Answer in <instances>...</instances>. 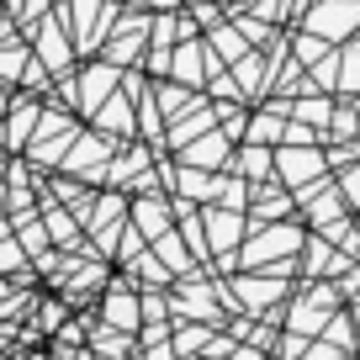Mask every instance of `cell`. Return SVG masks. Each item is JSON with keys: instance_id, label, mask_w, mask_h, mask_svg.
<instances>
[{"instance_id": "cell-1", "label": "cell", "mask_w": 360, "mask_h": 360, "mask_svg": "<svg viewBox=\"0 0 360 360\" xmlns=\"http://www.w3.org/2000/svg\"><path fill=\"white\" fill-rule=\"evenodd\" d=\"M355 22H360V6H355V0H318L313 16H307V27H313L318 37H345Z\"/></svg>"}, {"instance_id": "cell-2", "label": "cell", "mask_w": 360, "mask_h": 360, "mask_svg": "<svg viewBox=\"0 0 360 360\" xmlns=\"http://www.w3.org/2000/svg\"><path fill=\"white\" fill-rule=\"evenodd\" d=\"M276 169H281L286 186H307V180L323 175V154H318V148H281V154H276Z\"/></svg>"}, {"instance_id": "cell-3", "label": "cell", "mask_w": 360, "mask_h": 360, "mask_svg": "<svg viewBox=\"0 0 360 360\" xmlns=\"http://www.w3.org/2000/svg\"><path fill=\"white\" fill-rule=\"evenodd\" d=\"M302 244H307V238L297 233V228H270L259 244H249V249H244V265H265L270 255H297Z\"/></svg>"}, {"instance_id": "cell-4", "label": "cell", "mask_w": 360, "mask_h": 360, "mask_svg": "<svg viewBox=\"0 0 360 360\" xmlns=\"http://www.w3.org/2000/svg\"><path fill=\"white\" fill-rule=\"evenodd\" d=\"M223 154H228V133H207L202 138V143H191V148H186V165H202V169H217V165H223Z\"/></svg>"}, {"instance_id": "cell-5", "label": "cell", "mask_w": 360, "mask_h": 360, "mask_svg": "<svg viewBox=\"0 0 360 360\" xmlns=\"http://www.w3.org/2000/svg\"><path fill=\"white\" fill-rule=\"evenodd\" d=\"M133 212H138V228H143L148 238H165L169 233V207L165 202H138Z\"/></svg>"}, {"instance_id": "cell-6", "label": "cell", "mask_w": 360, "mask_h": 360, "mask_svg": "<svg viewBox=\"0 0 360 360\" xmlns=\"http://www.w3.org/2000/svg\"><path fill=\"white\" fill-rule=\"evenodd\" d=\"M207 228H212L217 249H233V238L244 233V217L238 212H207Z\"/></svg>"}, {"instance_id": "cell-7", "label": "cell", "mask_w": 360, "mask_h": 360, "mask_svg": "<svg viewBox=\"0 0 360 360\" xmlns=\"http://www.w3.org/2000/svg\"><path fill=\"white\" fill-rule=\"evenodd\" d=\"M180 191H186V196H217V191H223V180L207 175V169H191V165H186V169H180Z\"/></svg>"}, {"instance_id": "cell-8", "label": "cell", "mask_w": 360, "mask_h": 360, "mask_svg": "<svg viewBox=\"0 0 360 360\" xmlns=\"http://www.w3.org/2000/svg\"><path fill=\"white\" fill-rule=\"evenodd\" d=\"M175 69H180V79H186V85H202V69H207L202 48H196V43H186V48L175 53Z\"/></svg>"}, {"instance_id": "cell-9", "label": "cell", "mask_w": 360, "mask_h": 360, "mask_svg": "<svg viewBox=\"0 0 360 360\" xmlns=\"http://www.w3.org/2000/svg\"><path fill=\"white\" fill-rule=\"evenodd\" d=\"M106 318H112V323H122V328H133V323H138V307H133V297H127V292L117 297V292H112V297H106Z\"/></svg>"}, {"instance_id": "cell-10", "label": "cell", "mask_w": 360, "mask_h": 360, "mask_svg": "<svg viewBox=\"0 0 360 360\" xmlns=\"http://www.w3.org/2000/svg\"><path fill=\"white\" fill-rule=\"evenodd\" d=\"M249 138H255V143H276V138H286V122L276 112L270 117H255V127H249Z\"/></svg>"}, {"instance_id": "cell-11", "label": "cell", "mask_w": 360, "mask_h": 360, "mask_svg": "<svg viewBox=\"0 0 360 360\" xmlns=\"http://www.w3.org/2000/svg\"><path fill=\"white\" fill-rule=\"evenodd\" d=\"M233 169H238V175H244V169H249V175H255V180H265V175H270V154H265V148H244Z\"/></svg>"}, {"instance_id": "cell-12", "label": "cell", "mask_w": 360, "mask_h": 360, "mask_svg": "<svg viewBox=\"0 0 360 360\" xmlns=\"http://www.w3.org/2000/svg\"><path fill=\"white\" fill-rule=\"evenodd\" d=\"M112 69H90V75H85V106H96V101H101V96H106V85H112Z\"/></svg>"}, {"instance_id": "cell-13", "label": "cell", "mask_w": 360, "mask_h": 360, "mask_svg": "<svg viewBox=\"0 0 360 360\" xmlns=\"http://www.w3.org/2000/svg\"><path fill=\"white\" fill-rule=\"evenodd\" d=\"M238 292L249 297V307H265V297H276V286L270 281H238Z\"/></svg>"}, {"instance_id": "cell-14", "label": "cell", "mask_w": 360, "mask_h": 360, "mask_svg": "<svg viewBox=\"0 0 360 360\" xmlns=\"http://www.w3.org/2000/svg\"><path fill=\"white\" fill-rule=\"evenodd\" d=\"M345 90H360V43L345 48Z\"/></svg>"}, {"instance_id": "cell-15", "label": "cell", "mask_w": 360, "mask_h": 360, "mask_svg": "<svg viewBox=\"0 0 360 360\" xmlns=\"http://www.w3.org/2000/svg\"><path fill=\"white\" fill-rule=\"evenodd\" d=\"M27 122H37V112H32V106H22V112H16V122L6 127V138H11V143H27Z\"/></svg>"}, {"instance_id": "cell-16", "label": "cell", "mask_w": 360, "mask_h": 360, "mask_svg": "<svg viewBox=\"0 0 360 360\" xmlns=\"http://www.w3.org/2000/svg\"><path fill=\"white\" fill-rule=\"evenodd\" d=\"M43 58H48L53 69H64V43H58V32H48V37H43Z\"/></svg>"}, {"instance_id": "cell-17", "label": "cell", "mask_w": 360, "mask_h": 360, "mask_svg": "<svg viewBox=\"0 0 360 360\" xmlns=\"http://www.w3.org/2000/svg\"><path fill=\"white\" fill-rule=\"evenodd\" d=\"M11 53H0V75H16L22 69V43H6Z\"/></svg>"}, {"instance_id": "cell-18", "label": "cell", "mask_w": 360, "mask_h": 360, "mask_svg": "<svg viewBox=\"0 0 360 360\" xmlns=\"http://www.w3.org/2000/svg\"><path fill=\"white\" fill-rule=\"evenodd\" d=\"M339 186H345V196L360 207V169H345V180H339Z\"/></svg>"}, {"instance_id": "cell-19", "label": "cell", "mask_w": 360, "mask_h": 360, "mask_svg": "<svg viewBox=\"0 0 360 360\" xmlns=\"http://www.w3.org/2000/svg\"><path fill=\"white\" fill-rule=\"evenodd\" d=\"M297 53H302V58H307V64H313V58H318V53H323V48H318V37H302V48H297Z\"/></svg>"}, {"instance_id": "cell-20", "label": "cell", "mask_w": 360, "mask_h": 360, "mask_svg": "<svg viewBox=\"0 0 360 360\" xmlns=\"http://www.w3.org/2000/svg\"><path fill=\"white\" fill-rule=\"evenodd\" d=\"M169 6H175V0H159V11H169Z\"/></svg>"}, {"instance_id": "cell-21", "label": "cell", "mask_w": 360, "mask_h": 360, "mask_svg": "<svg viewBox=\"0 0 360 360\" xmlns=\"http://www.w3.org/2000/svg\"><path fill=\"white\" fill-rule=\"evenodd\" d=\"M186 360H191V355H186Z\"/></svg>"}]
</instances>
